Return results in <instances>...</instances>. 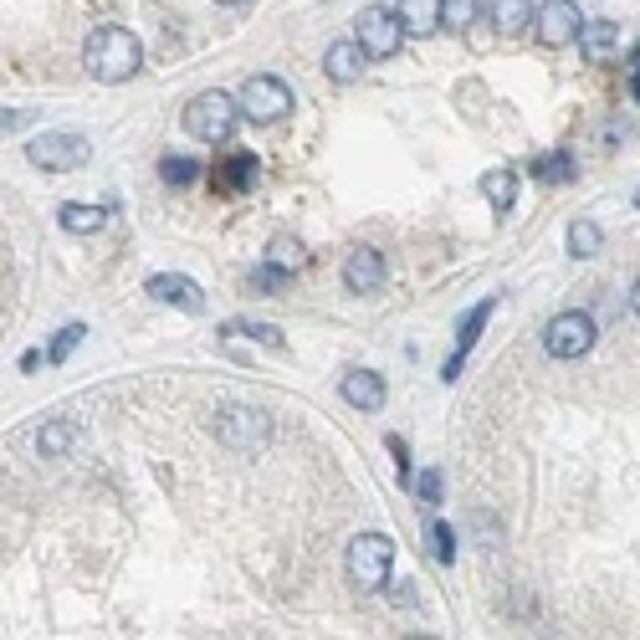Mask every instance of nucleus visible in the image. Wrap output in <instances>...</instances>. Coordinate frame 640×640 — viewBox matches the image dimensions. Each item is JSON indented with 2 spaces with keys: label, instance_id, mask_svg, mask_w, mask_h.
Returning a JSON list of instances; mask_svg holds the SVG:
<instances>
[{
  "label": "nucleus",
  "instance_id": "nucleus-1",
  "mask_svg": "<svg viewBox=\"0 0 640 640\" xmlns=\"http://www.w3.org/2000/svg\"><path fill=\"white\" fill-rule=\"evenodd\" d=\"M82 62H88V72L98 82H128L144 62V47L128 26H98L88 41H82Z\"/></svg>",
  "mask_w": 640,
  "mask_h": 640
},
{
  "label": "nucleus",
  "instance_id": "nucleus-2",
  "mask_svg": "<svg viewBox=\"0 0 640 640\" xmlns=\"http://www.w3.org/2000/svg\"><path fill=\"white\" fill-rule=\"evenodd\" d=\"M236 113H241L246 123H256V128L282 123V118L292 113V88H287L282 77H272V72H256V77H246V82H241V93H236Z\"/></svg>",
  "mask_w": 640,
  "mask_h": 640
},
{
  "label": "nucleus",
  "instance_id": "nucleus-3",
  "mask_svg": "<svg viewBox=\"0 0 640 640\" xmlns=\"http://www.w3.org/2000/svg\"><path fill=\"white\" fill-rule=\"evenodd\" d=\"M395 569V538L390 533H359L349 543V579L359 589H384Z\"/></svg>",
  "mask_w": 640,
  "mask_h": 640
},
{
  "label": "nucleus",
  "instance_id": "nucleus-4",
  "mask_svg": "<svg viewBox=\"0 0 640 640\" xmlns=\"http://www.w3.org/2000/svg\"><path fill=\"white\" fill-rule=\"evenodd\" d=\"M26 159L36 169H52V175H67V169H82L93 159V144L88 134H72V128H57V134H36L26 144Z\"/></svg>",
  "mask_w": 640,
  "mask_h": 640
},
{
  "label": "nucleus",
  "instance_id": "nucleus-5",
  "mask_svg": "<svg viewBox=\"0 0 640 640\" xmlns=\"http://www.w3.org/2000/svg\"><path fill=\"white\" fill-rule=\"evenodd\" d=\"M185 134L190 139H200V144H221L226 134H231V123H236V98H226V93H195L190 103H185Z\"/></svg>",
  "mask_w": 640,
  "mask_h": 640
},
{
  "label": "nucleus",
  "instance_id": "nucleus-6",
  "mask_svg": "<svg viewBox=\"0 0 640 640\" xmlns=\"http://www.w3.org/2000/svg\"><path fill=\"white\" fill-rule=\"evenodd\" d=\"M210 431H216V441L231 446V451H256V446H267L272 420L262 410H251V405H226V410H216Z\"/></svg>",
  "mask_w": 640,
  "mask_h": 640
},
{
  "label": "nucleus",
  "instance_id": "nucleus-7",
  "mask_svg": "<svg viewBox=\"0 0 640 640\" xmlns=\"http://www.w3.org/2000/svg\"><path fill=\"white\" fill-rule=\"evenodd\" d=\"M589 349H594V318L589 313L569 308L559 318H548V328H543V354L548 359H584Z\"/></svg>",
  "mask_w": 640,
  "mask_h": 640
},
{
  "label": "nucleus",
  "instance_id": "nucleus-8",
  "mask_svg": "<svg viewBox=\"0 0 640 640\" xmlns=\"http://www.w3.org/2000/svg\"><path fill=\"white\" fill-rule=\"evenodd\" d=\"M354 41L364 47V57H395L400 41H405V21L400 6H369L354 26Z\"/></svg>",
  "mask_w": 640,
  "mask_h": 640
},
{
  "label": "nucleus",
  "instance_id": "nucleus-9",
  "mask_svg": "<svg viewBox=\"0 0 640 640\" xmlns=\"http://www.w3.org/2000/svg\"><path fill=\"white\" fill-rule=\"evenodd\" d=\"M533 26H538L543 47H569V41H579V31H584V16H579L574 0H548V6H538Z\"/></svg>",
  "mask_w": 640,
  "mask_h": 640
},
{
  "label": "nucleus",
  "instance_id": "nucleus-10",
  "mask_svg": "<svg viewBox=\"0 0 640 640\" xmlns=\"http://www.w3.org/2000/svg\"><path fill=\"white\" fill-rule=\"evenodd\" d=\"M144 292L154 297V303L185 308V313H205V292H200V282H190L185 272H159V277L144 282Z\"/></svg>",
  "mask_w": 640,
  "mask_h": 640
},
{
  "label": "nucleus",
  "instance_id": "nucleus-11",
  "mask_svg": "<svg viewBox=\"0 0 640 640\" xmlns=\"http://www.w3.org/2000/svg\"><path fill=\"white\" fill-rule=\"evenodd\" d=\"M379 282H384V256H379L374 246L349 251V262H344V287H349L354 297H369V292H379Z\"/></svg>",
  "mask_w": 640,
  "mask_h": 640
},
{
  "label": "nucleus",
  "instance_id": "nucleus-12",
  "mask_svg": "<svg viewBox=\"0 0 640 640\" xmlns=\"http://www.w3.org/2000/svg\"><path fill=\"white\" fill-rule=\"evenodd\" d=\"M338 395H344L354 410H379L390 390H384V379L374 369H349L344 379H338Z\"/></svg>",
  "mask_w": 640,
  "mask_h": 640
},
{
  "label": "nucleus",
  "instance_id": "nucleus-13",
  "mask_svg": "<svg viewBox=\"0 0 640 640\" xmlns=\"http://www.w3.org/2000/svg\"><path fill=\"white\" fill-rule=\"evenodd\" d=\"M364 67H369V57H364L359 41H333L328 57H323V72H328L333 82H359Z\"/></svg>",
  "mask_w": 640,
  "mask_h": 640
},
{
  "label": "nucleus",
  "instance_id": "nucleus-14",
  "mask_svg": "<svg viewBox=\"0 0 640 640\" xmlns=\"http://www.w3.org/2000/svg\"><path fill=\"white\" fill-rule=\"evenodd\" d=\"M57 226H62L67 236H93V231H103V226H108V210H103V205L67 200V205L57 210Z\"/></svg>",
  "mask_w": 640,
  "mask_h": 640
},
{
  "label": "nucleus",
  "instance_id": "nucleus-15",
  "mask_svg": "<svg viewBox=\"0 0 640 640\" xmlns=\"http://www.w3.org/2000/svg\"><path fill=\"white\" fill-rule=\"evenodd\" d=\"M256 175H262V169H256V154H231L226 164H216V190H246V185H256Z\"/></svg>",
  "mask_w": 640,
  "mask_h": 640
},
{
  "label": "nucleus",
  "instance_id": "nucleus-16",
  "mask_svg": "<svg viewBox=\"0 0 640 640\" xmlns=\"http://www.w3.org/2000/svg\"><path fill=\"white\" fill-rule=\"evenodd\" d=\"M615 41H620V31H615V21H584V31H579V47H584V57H610L615 52Z\"/></svg>",
  "mask_w": 640,
  "mask_h": 640
},
{
  "label": "nucleus",
  "instance_id": "nucleus-17",
  "mask_svg": "<svg viewBox=\"0 0 640 640\" xmlns=\"http://www.w3.org/2000/svg\"><path fill=\"white\" fill-rule=\"evenodd\" d=\"M492 308H497V297H482V303H477L472 313L461 318V328H456V354H461V359L472 354V344H477V338H482V328H487Z\"/></svg>",
  "mask_w": 640,
  "mask_h": 640
},
{
  "label": "nucleus",
  "instance_id": "nucleus-18",
  "mask_svg": "<svg viewBox=\"0 0 640 640\" xmlns=\"http://www.w3.org/2000/svg\"><path fill=\"white\" fill-rule=\"evenodd\" d=\"M482 195H487L492 210H512V200H518V175H512V169H487Z\"/></svg>",
  "mask_w": 640,
  "mask_h": 640
},
{
  "label": "nucleus",
  "instance_id": "nucleus-19",
  "mask_svg": "<svg viewBox=\"0 0 640 640\" xmlns=\"http://www.w3.org/2000/svg\"><path fill=\"white\" fill-rule=\"evenodd\" d=\"M267 267H277L282 277H292L297 267H303V241H292V236H272V246H267Z\"/></svg>",
  "mask_w": 640,
  "mask_h": 640
},
{
  "label": "nucleus",
  "instance_id": "nucleus-20",
  "mask_svg": "<svg viewBox=\"0 0 640 640\" xmlns=\"http://www.w3.org/2000/svg\"><path fill=\"white\" fill-rule=\"evenodd\" d=\"M72 441H77V431H72L67 420H52V425H41V431H36V451H41V456H52V461H57V456H67V446H72Z\"/></svg>",
  "mask_w": 640,
  "mask_h": 640
},
{
  "label": "nucleus",
  "instance_id": "nucleus-21",
  "mask_svg": "<svg viewBox=\"0 0 640 640\" xmlns=\"http://www.w3.org/2000/svg\"><path fill=\"white\" fill-rule=\"evenodd\" d=\"M405 36H436L441 31V6H400Z\"/></svg>",
  "mask_w": 640,
  "mask_h": 640
},
{
  "label": "nucleus",
  "instance_id": "nucleus-22",
  "mask_svg": "<svg viewBox=\"0 0 640 640\" xmlns=\"http://www.w3.org/2000/svg\"><path fill=\"white\" fill-rule=\"evenodd\" d=\"M533 175H538V180H548V185H564V180H574V154H569V149H553V154H543V159L533 164Z\"/></svg>",
  "mask_w": 640,
  "mask_h": 640
},
{
  "label": "nucleus",
  "instance_id": "nucleus-23",
  "mask_svg": "<svg viewBox=\"0 0 640 640\" xmlns=\"http://www.w3.org/2000/svg\"><path fill=\"white\" fill-rule=\"evenodd\" d=\"M528 21H538V6H528V0H507V6H497V31L502 36H518Z\"/></svg>",
  "mask_w": 640,
  "mask_h": 640
},
{
  "label": "nucleus",
  "instance_id": "nucleus-24",
  "mask_svg": "<svg viewBox=\"0 0 640 640\" xmlns=\"http://www.w3.org/2000/svg\"><path fill=\"white\" fill-rule=\"evenodd\" d=\"M600 241H605V231L594 226V221H574L569 226V256H594V251H600Z\"/></svg>",
  "mask_w": 640,
  "mask_h": 640
},
{
  "label": "nucleus",
  "instance_id": "nucleus-25",
  "mask_svg": "<svg viewBox=\"0 0 640 640\" xmlns=\"http://www.w3.org/2000/svg\"><path fill=\"white\" fill-rule=\"evenodd\" d=\"M477 0H446V6H441V26H451V31H466V26H472L477 21Z\"/></svg>",
  "mask_w": 640,
  "mask_h": 640
},
{
  "label": "nucleus",
  "instance_id": "nucleus-26",
  "mask_svg": "<svg viewBox=\"0 0 640 640\" xmlns=\"http://www.w3.org/2000/svg\"><path fill=\"white\" fill-rule=\"evenodd\" d=\"M226 333H246V338H256V344H267V349H282L287 344L277 323H226Z\"/></svg>",
  "mask_w": 640,
  "mask_h": 640
},
{
  "label": "nucleus",
  "instance_id": "nucleus-27",
  "mask_svg": "<svg viewBox=\"0 0 640 640\" xmlns=\"http://www.w3.org/2000/svg\"><path fill=\"white\" fill-rule=\"evenodd\" d=\"M159 175H164V185H190V180L200 175V164L185 159V154H169V159L159 164Z\"/></svg>",
  "mask_w": 640,
  "mask_h": 640
},
{
  "label": "nucleus",
  "instance_id": "nucleus-28",
  "mask_svg": "<svg viewBox=\"0 0 640 640\" xmlns=\"http://www.w3.org/2000/svg\"><path fill=\"white\" fill-rule=\"evenodd\" d=\"M82 338H88V328H82V323H67V328L52 338V344H47V359H52V364H62V359L82 344Z\"/></svg>",
  "mask_w": 640,
  "mask_h": 640
},
{
  "label": "nucleus",
  "instance_id": "nucleus-29",
  "mask_svg": "<svg viewBox=\"0 0 640 640\" xmlns=\"http://www.w3.org/2000/svg\"><path fill=\"white\" fill-rule=\"evenodd\" d=\"M431 543H436V559H441V564L456 559V533H451V523H436V528H431Z\"/></svg>",
  "mask_w": 640,
  "mask_h": 640
},
{
  "label": "nucleus",
  "instance_id": "nucleus-30",
  "mask_svg": "<svg viewBox=\"0 0 640 640\" xmlns=\"http://www.w3.org/2000/svg\"><path fill=\"white\" fill-rule=\"evenodd\" d=\"M415 492H420L425 502H441V472H420V482H415Z\"/></svg>",
  "mask_w": 640,
  "mask_h": 640
},
{
  "label": "nucleus",
  "instance_id": "nucleus-31",
  "mask_svg": "<svg viewBox=\"0 0 640 640\" xmlns=\"http://www.w3.org/2000/svg\"><path fill=\"white\" fill-rule=\"evenodd\" d=\"M390 451H395V461H400V482H410V456H405V441H400V436H390Z\"/></svg>",
  "mask_w": 640,
  "mask_h": 640
},
{
  "label": "nucleus",
  "instance_id": "nucleus-32",
  "mask_svg": "<svg viewBox=\"0 0 640 640\" xmlns=\"http://www.w3.org/2000/svg\"><path fill=\"white\" fill-rule=\"evenodd\" d=\"M630 93H635V103H640V52L630 57Z\"/></svg>",
  "mask_w": 640,
  "mask_h": 640
},
{
  "label": "nucleus",
  "instance_id": "nucleus-33",
  "mask_svg": "<svg viewBox=\"0 0 640 640\" xmlns=\"http://www.w3.org/2000/svg\"><path fill=\"white\" fill-rule=\"evenodd\" d=\"M630 313L640 318V277H635V287H630Z\"/></svg>",
  "mask_w": 640,
  "mask_h": 640
},
{
  "label": "nucleus",
  "instance_id": "nucleus-34",
  "mask_svg": "<svg viewBox=\"0 0 640 640\" xmlns=\"http://www.w3.org/2000/svg\"><path fill=\"white\" fill-rule=\"evenodd\" d=\"M405 640H441V635H420V630H415V635H405Z\"/></svg>",
  "mask_w": 640,
  "mask_h": 640
}]
</instances>
